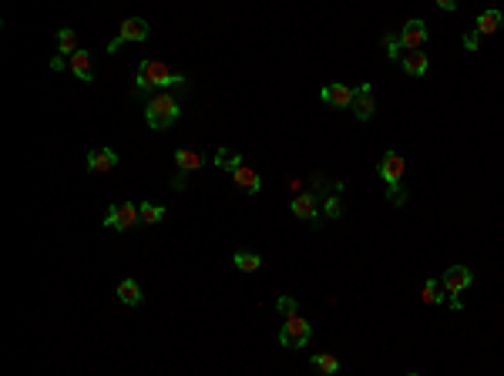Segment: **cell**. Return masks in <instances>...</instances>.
<instances>
[{
	"mask_svg": "<svg viewBox=\"0 0 504 376\" xmlns=\"http://www.w3.org/2000/svg\"><path fill=\"white\" fill-rule=\"evenodd\" d=\"M172 84H185V77L172 75L165 61H142V64H138V91H151V88H172Z\"/></svg>",
	"mask_w": 504,
	"mask_h": 376,
	"instance_id": "cell-1",
	"label": "cell"
},
{
	"mask_svg": "<svg viewBox=\"0 0 504 376\" xmlns=\"http://www.w3.org/2000/svg\"><path fill=\"white\" fill-rule=\"evenodd\" d=\"M178 98L175 95H151L148 108H145V121H148L155 131H162V128H172L178 121Z\"/></svg>",
	"mask_w": 504,
	"mask_h": 376,
	"instance_id": "cell-2",
	"label": "cell"
},
{
	"mask_svg": "<svg viewBox=\"0 0 504 376\" xmlns=\"http://www.w3.org/2000/svg\"><path fill=\"white\" fill-rule=\"evenodd\" d=\"M135 222H142L135 201H115V205L104 212V228H111V232H128Z\"/></svg>",
	"mask_w": 504,
	"mask_h": 376,
	"instance_id": "cell-3",
	"label": "cell"
},
{
	"mask_svg": "<svg viewBox=\"0 0 504 376\" xmlns=\"http://www.w3.org/2000/svg\"><path fill=\"white\" fill-rule=\"evenodd\" d=\"M309 336H313V326L302 319L300 313H296V316H286V323H282V329H279V343H282V346H289V350L306 346V343H309Z\"/></svg>",
	"mask_w": 504,
	"mask_h": 376,
	"instance_id": "cell-4",
	"label": "cell"
},
{
	"mask_svg": "<svg viewBox=\"0 0 504 376\" xmlns=\"http://www.w3.org/2000/svg\"><path fill=\"white\" fill-rule=\"evenodd\" d=\"M471 282H474V273H471L467 266H451V269L444 273V279H440L444 293L451 296V302L457 306V309H461V302H457V296H461V293H464V289H467Z\"/></svg>",
	"mask_w": 504,
	"mask_h": 376,
	"instance_id": "cell-5",
	"label": "cell"
},
{
	"mask_svg": "<svg viewBox=\"0 0 504 376\" xmlns=\"http://www.w3.org/2000/svg\"><path fill=\"white\" fill-rule=\"evenodd\" d=\"M148 34H151V27L148 21H142V17H128L125 24H122V30H118V37L108 44V50L115 54V50L122 48V44H128V41H135V44H142V41H148Z\"/></svg>",
	"mask_w": 504,
	"mask_h": 376,
	"instance_id": "cell-6",
	"label": "cell"
},
{
	"mask_svg": "<svg viewBox=\"0 0 504 376\" xmlns=\"http://www.w3.org/2000/svg\"><path fill=\"white\" fill-rule=\"evenodd\" d=\"M427 37H430V30H427V24H424L420 17H414V21H407V24L400 27V44H403L407 54H410V50H424Z\"/></svg>",
	"mask_w": 504,
	"mask_h": 376,
	"instance_id": "cell-7",
	"label": "cell"
},
{
	"mask_svg": "<svg viewBox=\"0 0 504 376\" xmlns=\"http://www.w3.org/2000/svg\"><path fill=\"white\" fill-rule=\"evenodd\" d=\"M380 178L394 188V185H400L403 178V158L397 155V151H387L383 158H380Z\"/></svg>",
	"mask_w": 504,
	"mask_h": 376,
	"instance_id": "cell-8",
	"label": "cell"
},
{
	"mask_svg": "<svg viewBox=\"0 0 504 376\" xmlns=\"http://www.w3.org/2000/svg\"><path fill=\"white\" fill-rule=\"evenodd\" d=\"M353 115L360 118V121H370L374 118V91H370V84H360L356 91H353Z\"/></svg>",
	"mask_w": 504,
	"mask_h": 376,
	"instance_id": "cell-9",
	"label": "cell"
},
{
	"mask_svg": "<svg viewBox=\"0 0 504 376\" xmlns=\"http://www.w3.org/2000/svg\"><path fill=\"white\" fill-rule=\"evenodd\" d=\"M353 91H356V88H347V84H327V88L320 91V98H323V104H329V108H350Z\"/></svg>",
	"mask_w": 504,
	"mask_h": 376,
	"instance_id": "cell-10",
	"label": "cell"
},
{
	"mask_svg": "<svg viewBox=\"0 0 504 376\" xmlns=\"http://www.w3.org/2000/svg\"><path fill=\"white\" fill-rule=\"evenodd\" d=\"M232 178H235V185H239L242 192H249V195L262 192V175H259L252 165H239V168L232 172Z\"/></svg>",
	"mask_w": 504,
	"mask_h": 376,
	"instance_id": "cell-11",
	"label": "cell"
},
{
	"mask_svg": "<svg viewBox=\"0 0 504 376\" xmlns=\"http://www.w3.org/2000/svg\"><path fill=\"white\" fill-rule=\"evenodd\" d=\"M118 165V155L111 148H95L91 155H88V172H95V175H101V172H111Z\"/></svg>",
	"mask_w": 504,
	"mask_h": 376,
	"instance_id": "cell-12",
	"label": "cell"
},
{
	"mask_svg": "<svg viewBox=\"0 0 504 376\" xmlns=\"http://www.w3.org/2000/svg\"><path fill=\"white\" fill-rule=\"evenodd\" d=\"M68 68H71L75 77H81V81H95V64H91V54H88V50L71 54V57H68Z\"/></svg>",
	"mask_w": 504,
	"mask_h": 376,
	"instance_id": "cell-13",
	"label": "cell"
},
{
	"mask_svg": "<svg viewBox=\"0 0 504 376\" xmlns=\"http://www.w3.org/2000/svg\"><path fill=\"white\" fill-rule=\"evenodd\" d=\"M400 68H403V75L424 77V75H427V68H430V61H427V54H420V50H410V54H403Z\"/></svg>",
	"mask_w": 504,
	"mask_h": 376,
	"instance_id": "cell-14",
	"label": "cell"
},
{
	"mask_svg": "<svg viewBox=\"0 0 504 376\" xmlns=\"http://www.w3.org/2000/svg\"><path fill=\"white\" fill-rule=\"evenodd\" d=\"M316 212H320V205H316V195H309V192H300L296 199H293V215L296 219H316Z\"/></svg>",
	"mask_w": 504,
	"mask_h": 376,
	"instance_id": "cell-15",
	"label": "cell"
},
{
	"mask_svg": "<svg viewBox=\"0 0 504 376\" xmlns=\"http://www.w3.org/2000/svg\"><path fill=\"white\" fill-rule=\"evenodd\" d=\"M118 299L125 302V306H142V299H145L142 296V286L135 279H122L118 282Z\"/></svg>",
	"mask_w": 504,
	"mask_h": 376,
	"instance_id": "cell-16",
	"label": "cell"
},
{
	"mask_svg": "<svg viewBox=\"0 0 504 376\" xmlns=\"http://www.w3.org/2000/svg\"><path fill=\"white\" fill-rule=\"evenodd\" d=\"M232 262H235V269H242V273H255V269L262 266V255L252 252V249H235Z\"/></svg>",
	"mask_w": 504,
	"mask_h": 376,
	"instance_id": "cell-17",
	"label": "cell"
},
{
	"mask_svg": "<svg viewBox=\"0 0 504 376\" xmlns=\"http://www.w3.org/2000/svg\"><path fill=\"white\" fill-rule=\"evenodd\" d=\"M175 161H178V168H182V175H185V172H195V168H202V161H205V158H202L199 151H192V148H178L175 151Z\"/></svg>",
	"mask_w": 504,
	"mask_h": 376,
	"instance_id": "cell-18",
	"label": "cell"
},
{
	"mask_svg": "<svg viewBox=\"0 0 504 376\" xmlns=\"http://www.w3.org/2000/svg\"><path fill=\"white\" fill-rule=\"evenodd\" d=\"M138 219H142L145 226H158V222L165 219V205H155V201H142V205H138Z\"/></svg>",
	"mask_w": 504,
	"mask_h": 376,
	"instance_id": "cell-19",
	"label": "cell"
},
{
	"mask_svg": "<svg viewBox=\"0 0 504 376\" xmlns=\"http://www.w3.org/2000/svg\"><path fill=\"white\" fill-rule=\"evenodd\" d=\"M215 165H219L222 172H235V168H239V165H246V161H242V155H239V151L219 148V151H215Z\"/></svg>",
	"mask_w": 504,
	"mask_h": 376,
	"instance_id": "cell-20",
	"label": "cell"
},
{
	"mask_svg": "<svg viewBox=\"0 0 504 376\" xmlns=\"http://www.w3.org/2000/svg\"><path fill=\"white\" fill-rule=\"evenodd\" d=\"M501 24H504L501 10H484V14L478 17V37H481V34H494Z\"/></svg>",
	"mask_w": 504,
	"mask_h": 376,
	"instance_id": "cell-21",
	"label": "cell"
},
{
	"mask_svg": "<svg viewBox=\"0 0 504 376\" xmlns=\"http://www.w3.org/2000/svg\"><path fill=\"white\" fill-rule=\"evenodd\" d=\"M57 50H61V57H71V54H77V37L71 27H64V30H57Z\"/></svg>",
	"mask_w": 504,
	"mask_h": 376,
	"instance_id": "cell-22",
	"label": "cell"
},
{
	"mask_svg": "<svg viewBox=\"0 0 504 376\" xmlns=\"http://www.w3.org/2000/svg\"><path fill=\"white\" fill-rule=\"evenodd\" d=\"M313 366H316L323 376H333L340 370V359H336L333 353H316V356H313Z\"/></svg>",
	"mask_w": 504,
	"mask_h": 376,
	"instance_id": "cell-23",
	"label": "cell"
},
{
	"mask_svg": "<svg viewBox=\"0 0 504 376\" xmlns=\"http://www.w3.org/2000/svg\"><path fill=\"white\" fill-rule=\"evenodd\" d=\"M420 299L427 302V306H437V302H444V286H440L437 279H427V282H424V293H420Z\"/></svg>",
	"mask_w": 504,
	"mask_h": 376,
	"instance_id": "cell-24",
	"label": "cell"
},
{
	"mask_svg": "<svg viewBox=\"0 0 504 376\" xmlns=\"http://www.w3.org/2000/svg\"><path fill=\"white\" fill-rule=\"evenodd\" d=\"M276 309L282 316H296V309H300V302L293 299V296H279L276 299Z\"/></svg>",
	"mask_w": 504,
	"mask_h": 376,
	"instance_id": "cell-25",
	"label": "cell"
},
{
	"mask_svg": "<svg viewBox=\"0 0 504 376\" xmlns=\"http://www.w3.org/2000/svg\"><path fill=\"white\" fill-rule=\"evenodd\" d=\"M383 44H387V50H390V61H397V57L403 61V44H400V37L387 34V37H383Z\"/></svg>",
	"mask_w": 504,
	"mask_h": 376,
	"instance_id": "cell-26",
	"label": "cell"
},
{
	"mask_svg": "<svg viewBox=\"0 0 504 376\" xmlns=\"http://www.w3.org/2000/svg\"><path fill=\"white\" fill-rule=\"evenodd\" d=\"M340 212H343L340 199H329V201H327V215H329V219H340Z\"/></svg>",
	"mask_w": 504,
	"mask_h": 376,
	"instance_id": "cell-27",
	"label": "cell"
},
{
	"mask_svg": "<svg viewBox=\"0 0 504 376\" xmlns=\"http://www.w3.org/2000/svg\"><path fill=\"white\" fill-rule=\"evenodd\" d=\"M464 48H478V30H471V34H464Z\"/></svg>",
	"mask_w": 504,
	"mask_h": 376,
	"instance_id": "cell-28",
	"label": "cell"
},
{
	"mask_svg": "<svg viewBox=\"0 0 504 376\" xmlns=\"http://www.w3.org/2000/svg\"><path fill=\"white\" fill-rule=\"evenodd\" d=\"M407 376H420V373H407Z\"/></svg>",
	"mask_w": 504,
	"mask_h": 376,
	"instance_id": "cell-29",
	"label": "cell"
}]
</instances>
